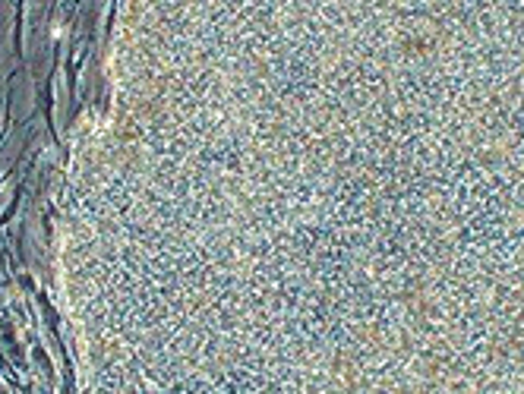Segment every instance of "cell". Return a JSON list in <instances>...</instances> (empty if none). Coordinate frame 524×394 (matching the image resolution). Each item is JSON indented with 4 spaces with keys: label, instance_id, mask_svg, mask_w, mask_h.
I'll return each instance as SVG.
<instances>
[{
    "label": "cell",
    "instance_id": "obj_1",
    "mask_svg": "<svg viewBox=\"0 0 524 394\" xmlns=\"http://www.w3.org/2000/svg\"><path fill=\"white\" fill-rule=\"evenodd\" d=\"M82 319L101 394H524V0H149Z\"/></svg>",
    "mask_w": 524,
    "mask_h": 394
}]
</instances>
